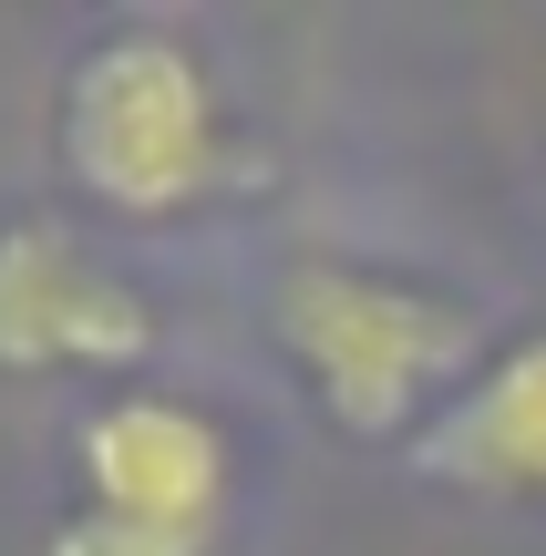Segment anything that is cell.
Segmentation results:
<instances>
[{
	"label": "cell",
	"mask_w": 546,
	"mask_h": 556,
	"mask_svg": "<svg viewBox=\"0 0 546 556\" xmlns=\"http://www.w3.org/2000/svg\"><path fill=\"white\" fill-rule=\"evenodd\" d=\"M279 351L309 371L341 433H423L474 361V319L412 278L371 268H289L279 278Z\"/></svg>",
	"instance_id": "cell-1"
},
{
	"label": "cell",
	"mask_w": 546,
	"mask_h": 556,
	"mask_svg": "<svg viewBox=\"0 0 546 556\" xmlns=\"http://www.w3.org/2000/svg\"><path fill=\"white\" fill-rule=\"evenodd\" d=\"M62 165L124 217H176L217 176V93L176 31H103L62 83Z\"/></svg>",
	"instance_id": "cell-2"
},
{
	"label": "cell",
	"mask_w": 546,
	"mask_h": 556,
	"mask_svg": "<svg viewBox=\"0 0 546 556\" xmlns=\"http://www.w3.org/2000/svg\"><path fill=\"white\" fill-rule=\"evenodd\" d=\"M155 340V309L73 227H0V371H124Z\"/></svg>",
	"instance_id": "cell-3"
},
{
	"label": "cell",
	"mask_w": 546,
	"mask_h": 556,
	"mask_svg": "<svg viewBox=\"0 0 546 556\" xmlns=\"http://www.w3.org/2000/svg\"><path fill=\"white\" fill-rule=\"evenodd\" d=\"M82 505L135 526H176V536H217L227 516V433L196 402L124 392L82 422Z\"/></svg>",
	"instance_id": "cell-4"
},
{
	"label": "cell",
	"mask_w": 546,
	"mask_h": 556,
	"mask_svg": "<svg viewBox=\"0 0 546 556\" xmlns=\"http://www.w3.org/2000/svg\"><path fill=\"white\" fill-rule=\"evenodd\" d=\"M412 464L465 495H546V340L495 351L444 413L412 433Z\"/></svg>",
	"instance_id": "cell-5"
},
{
	"label": "cell",
	"mask_w": 546,
	"mask_h": 556,
	"mask_svg": "<svg viewBox=\"0 0 546 556\" xmlns=\"http://www.w3.org/2000/svg\"><path fill=\"white\" fill-rule=\"evenodd\" d=\"M217 536H176V526H135V516H103V505H73V516L41 536V556H206Z\"/></svg>",
	"instance_id": "cell-6"
}]
</instances>
